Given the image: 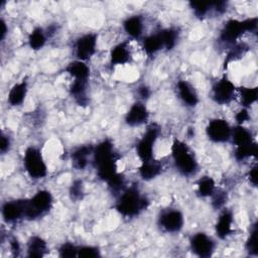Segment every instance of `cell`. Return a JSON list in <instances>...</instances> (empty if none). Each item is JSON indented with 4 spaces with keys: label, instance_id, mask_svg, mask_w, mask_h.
Here are the masks:
<instances>
[{
    "label": "cell",
    "instance_id": "6da1fadb",
    "mask_svg": "<svg viewBox=\"0 0 258 258\" xmlns=\"http://www.w3.org/2000/svg\"><path fill=\"white\" fill-rule=\"evenodd\" d=\"M92 158L97 174L102 180L108 182L118 173L117 161L119 156L110 140L106 139L94 147Z\"/></svg>",
    "mask_w": 258,
    "mask_h": 258
},
{
    "label": "cell",
    "instance_id": "7a4b0ae2",
    "mask_svg": "<svg viewBox=\"0 0 258 258\" xmlns=\"http://www.w3.org/2000/svg\"><path fill=\"white\" fill-rule=\"evenodd\" d=\"M149 206V201L145 198L136 186L125 188L116 202V210L126 218L138 216Z\"/></svg>",
    "mask_w": 258,
    "mask_h": 258
},
{
    "label": "cell",
    "instance_id": "3957f363",
    "mask_svg": "<svg viewBox=\"0 0 258 258\" xmlns=\"http://www.w3.org/2000/svg\"><path fill=\"white\" fill-rule=\"evenodd\" d=\"M171 155L176 169L185 176L195 174L198 170V161L189 147L178 139H174L171 145Z\"/></svg>",
    "mask_w": 258,
    "mask_h": 258
},
{
    "label": "cell",
    "instance_id": "277c9868",
    "mask_svg": "<svg viewBox=\"0 0 258 258\" xmlns=\"http://www.w3.org/2000/svg\"><path fill=\"white\" fill-rule=\"evenodd\" d=\"M257 17L247 18L245 20H228L220 33V40L225 44L234 45L235 42L247 31H254L257 28Z\"/></svg>",
    "mask_w": 258,
    "mask_h": 258
},
{
    "label": "cell",
    "instance_id": "5b68a950",
    "mask_svg": "<svg viewBox=\"0 0 258 258\" xmlns=\"http://www.w3.org/2000/svg\"><path fill=\"white\" fill-rule=\"evenodd\" d=\"M52 203L53 199L48 190H38L32 198L25 200L24 217L28 220L37 219L51 209Z\"/></svg>",
    "mask_w": 258,
    "mask_h": 258
},
{
    "label": "cell",
    "instance_id": "8992f818",
    "mask_svg": "<svg viewBox=\"0 0 258 258\" xmlns=\"http://www.w3.org/2000/svg\"><path fill=\"white\" fill-rule=\"evenodd\" d=\"M23 165L28 175L33 179L43 178L47 174V166L43 156L36 147L26 148L23 155Z\"/></svg>",
    "mask_w": 258,
    "mask_h": 258
},
{
    "label": "cell",
    "instance_id": "52a82bcc",
    "mask_svg": "<svg viewBox=\"0 0 258 258\" xmlns=\"http://www.w3.org/2000/svg\"><path fill=\"white\" fill-rule=\"evenodd\" d=\"M160 127L156 123H151L136 145V153L141 162L148 161L153 158V147L159 136Z\"/></svg>",
    "mask_w": 258,
    "mask_h": 258
},
{
    "label": "cell",
    "instance_id": "ba28073f",
    "mask_svg": "<svg viewBox=\"0 0 258 258\" xmlns=\"http://www.w3.org/2000/svg\"><path fill=\"white\" fill-rule=\"evenodd\" d=\"M237 89L226 77H222L212 87V99L219 105H227L235 99Z\"/></svg>",
    "mask_w": 258,
    "mask_h": 258
},
{
    "label": "cell",
    "instance_id": "9c48e42d",
    "mask_svg": "<svg viewBox=\"0 0 258 258\" xmlns=\"http://www.w3.org/2000/svg\"><path fill=\"white\" fill-rule=\"evenodd\" d=\"M208 138L215 143H224L231 139L232 128L225 119L216 118L209 122L206 127Z\"/></svg>",
    "mask_w": 258,
    "mask_h": 258
},
{
    "label": "cell",
    "instance_id": "30bf717a",
    "mask_svg": "<svg viewBox=\"0 0 258 258\" xmlns=\"http://www.w3.org/2000/svg\"><path fill=\"white\" fill-rule=\"evenodd\" d=\"M184 225L182 213L176 209H169L160 214L158 217V226L166 233H177Z\"/></svg>",
    "mask_w": 258,
    "mask_h": 258
},
{
    "label": "cell",
    "instance_id": "8fae6325",
    "mask_svg": "<svg viewBox=\"0 0 258 258\" xmlns=\"http://www.w3.org/2000/svg\"><path fill=\"white\" fill-rule=\"evenodd\" d=\"M98 35L96 33H86L80 36L75 42V55L77 59L86 61L96 52Z\"/></svg>",
    "mask_w": 258,
    "mask_h": 258
},
{
    "label": "cell",
    "instance_id": "7c38bea8",
    "mask_svg": "<svg viewBox=\"0 0 258 258\" xmlns=\"http://www.w3.org/2000/svg\"><path fill=\"white\" fill-rule=\"evenodd\" d=\"M189 245L191 251L197 256L202 258L212 256L216 248L215 241L210 236L203 232L192 235V237L189 240Z\"/></svg>",
    "mask_w": 258,
    "mask_h": 258
},
{
    "label": "cell",
    "instance_id": "4fadbf2b",
    "mask_svg": "<svg viewBox=\"0 0 258 258\" xmlns=\"http://www.w3.org/2000/svg\"><path fill=\"white\" fill-rule=\"evenodd\" d=\"M148 118H149V112L146 106L142 102L137 101L128 110L125 116V123L128 126L136 127L146 123L148 121Z\"/></svg>",
    "mask_w": 258,
    "mask_h": 258
},
{
    "label": "cell",
    "instance_id": "5bb4252c",
    "mask_svg": "<svg viewBox=\"0 0 258 258\" xmlns=\"http://www.w3.org/2000/svg\"><path fill=\"white\" fill-rule=\"evenodd\" d=\"M25 200L7 202L2 206V217L7 223H14L24 217Z\"/></svg>",
    "mask_w": 258,
    "mask_h": 258
},
{
    "label": "cell",
    "instance_id": "9a60e30c",
    "mask_svg": "<svg viewBox=\"0 0 258 258\" xmlns=\"http://www.w3.org/2000/svg\"><path fill=\"white\" fill-rule=\"evenodd\" d=\"M176 91L179 99L189 107H195L199 103V96L195 88L186 81L179 80L176 83Z\"/></svg>",
    "mask_w": 258,
    "mask_h": 258
},
{
    "label": "cell",
    "instance_id": "2e32d148",
    "mask_svg": "<svg viewBox=\"0 0 258 258\" xmlns=\"http://www.w3.org/2000/svg\"><path fill=\"white\" fill-rule=\"evenodd\" d=\"M131 59V53L127 41H123L115 45L110 52V60L113 66L126 64Z\"/></svg>",
    "mask_w": 258,
    "mask_h": 258
},
{
    "label": "cell",
    "instance_id": "e0dca14e",
    "mask_svg": "<svg viewBox=\"0 0 258 258\" xmlns=\"http://www.w3.org/2000/svg\"><path fill=\"white\" fill-rule=\"evenodd\" d=\"M233 214L230 211H224L215 226L216 234L220 239H226L233 232Z\"/></svg>",
    "mask_w": 258,
    "mask_h": 258
},
{
    "label": "cell",
    "instance_id": "ac0fdd59",
    "mask_svg": "<svg viewBox=\"0 0 258 258\" xmlns=\"http://www.w3.org/2000/svg\"><path fill=\"white\" fill-rule=\"evenodd\" d=\"M66 72L77 81H88L90 76V68L89 66L82 60L76 59L70 62L67 68Z\"/></svg>",
    "mask_w": 258,
    "mask_h": 258
},
{
    "label": "cell",
    "instance_id": "d6986e66",
    "mask_svg": "<svg viewBox=\"0 0 258 258\" xmlns=\"http://www.w3.org/2000/svg\"><path fill=\"white\" fill-rule=\"evenodd\" d=\"M94 147L91 145H84L79 148H77L72 153V161L74 167L77 169H84L88 163L90 156L93 155Z\"/></svg>",
    "mask_w": 258,
    "mask_h": 258
},
{
    "label": "cell",
    "instance_id": "ffe728a7",
    "mask_svg": "<svg viewBox=\"0 0 258 258\" xmlns=\"http://www.w3.org/2000/svg\"><path fill=\"white\" fill-rule=\"evenodd\" d=\"M252 133L249 129L245 128L243 125H237L235 128L232 129L231 139L236 147L239 146H247L252 144L253 138Z\"/></svg>",
    "mask_w": 258,
    "mask_h": 258
},
{
    "label": "cell",
    "instance_id": "44dd1931",
    "mask_svg": "<svg viewBox=\"0 0 258 258\" xmlns=\"http://www.w3.org/2000/svg\"><path fill=\"white\" fill-rule=\"evenodd\" d=\"M161 163L152 158L148 161L141 162L139 167V174L144 180H151L161 173Z\"/></svg>",
    "mask_w": 258,
    "mask_h": 258
},
{
    "label": "cell",
    "instance_id": "7402d4cb",
    "mask_svg": "<svg viewBox=\"0 0 258 258\" xmlns=\"http://www.w3.org/2000/svg\"><path fill=\"white\" fill-rule=\"evenodd\" d=\"M27 94V81L22 80L21 82L15 84L9 91L8 103L11 106L21 105Z\"/></svg>",
    "mask_w": 258,
    "mask_h": 258
},
{
    "label": "cell",
    "instance_id": "603a6c76",
    "mask_svg": "<svg viewBox=\"0 0 258 258\" xmlns=\"http://www.w3.org/2000/svg\"><path fill=\"white\" fill-rule=\"evenodd\" d=\"M123 27L126 33L132 38H139L143 32V20L139 15H133L125 19Z\"/></svg>",
    "mask_w": 258,
    "mask_h": 258
},
{
    "label": "cell",
    "instance_id": "cb8c5ba5",
    "mask_svg": "<svg viewBox=\"0 0 258 258\" xmlns=\"http://www.w3.org/2000/svg\"><path fill=\"white\" fill-rule=\"evenodd\" d=\"M87 85L88 81H77L74 80L73 84L70 87V94L75 99V101L80 106H87L88 105V98H87Z\"/></svg>",
    "mask_w": 258,
    "mask_h": 258
},
{
    "label": "cell",
    "instance_id": "d4e9b609",
    "mask_svg": "<svg viewBox=\"0 0 258 258\" xmlns=\"http://www.w3.org/2000/svg\"><path fill=\"white\" fill-rule=\"evenodd\" d=\"M47 244L39 236H31L27 242V255L29 257L39 258L46 254Z\"/></svg>",
    "mask_w": 258,
    "mask_h": 258
},
{
    "label": "cell",
    "instance_id": "484cf974",
    "mask_svg": "<svg viewBox=\"0 0 258 258\" xmlns=\"http://www.w3.org/2000/svg\"><path fill=\"white\" fill-rule=\"evenodd\" d=\"M163 48V43L159 32L150 34L143 39V49L148 56L155 54L157 51Z\"/></svg>",
    "mask_w": 258,
    "mask_h": 258
},
{
    "label": "cell",
    "instance_id": "4316f807",
    "mask_svg": "<svg viewBox=\"0 0 258 258\" xmlns=\"http://www.w3.org/2000/svg\"><path fill=\"white\" fill-rule=\"evenodd\" d=\"M47 39L46 32L41 27H35L28 35V44L31 49L38 50L43 47Z\"/></svg>",
    "mask_w": 258,
    "mask_h": 258
},
{
    "label": "cell",
    "instance_id": "83f0119b",
    "mask_svg": "<svg viewBox=\"0 0 258 258\" xmlns=\"http://www.w3.org/2000/svg\"><path fill=\"white\" fill-rule=\"evenodd\" d=\"M240 97V102L243 108H248L253 105L258 99V90L257 88L250 87H241L237 89Z\"/></svg>",
    "mask_w": 258,
    "mask_h": 258
},
{
    "label": "cell",
    "instance_id": "f1b7e54d",
    "mask_svg": "<svg viewBox=\"0 0 258 258\" xmlns=\"http://www.w3.org/2000/svg\"><path fill=\"white\" fill-rule=\"evenodd\" d=\"M158 32L163 43V48H165L166 50L172 49L177 42V38H178L177 29L170 27V28L162 29Z\"/></svg>",
    "mask_w": 258,
    "mask_h": 258
},
{
    "label": "cell",
    "instance_id": "f546056e",
    "mask_svg": "<svg viewBox=\"0 0 258 258\" xmlns=\"http://www.w3.org/2000/svg\"><path fill=\"white\" fill-rule=\"evenodd\" d=\"M197 187L199 196H201L202 198H207L211 197L216 190V183L211 176H203L199 179Z\"/></svg>",
    "mask_w": 258,
    "mask_h": 258
},
{
    "label": "cell",
    "instance_id": "4dcf8cb0",
    "mask_svg": "<svg viewBox=\"0 0 258 258\" xmlns=\"http://www.w3.org/2000/svg\"><path fill=\"white\" fill-rule=\"evenodd\" d=\"M258 153V145L256 142H253L247 146H239L235 149V158L238 161L247 159L249 157H256Z\"/></svg>",
    "mask_w": 258,
    "mask_h": 258
},
{
    "label": "cell",
    "instance_id": "1f68e13d",
    "mask_svg": "<svg viewBox=\"0 0 258 258\" xmlns=\"http://www.w3.org/2000/svg\"><path fill=\"white\" fill-rule=\"evenodd\" d=\"M190 8L196 16L203 18L213 11V2H190Z\"/></svg>",
    "mask_w": 258,
    "mask_h": 258
},
{
    "label": "cell",
    "instance_id": "d6a6232c",
    "mask_svg": "<svg viewBox=\"0 0 258 258\" xmlns=\"http://www.w3.org/2000/svg\"><path fill=\"white\" fill-rule=\"evenodd\" d=\"M249 47L245 44V43H240V44H234V46L231 48V50L229 51L226 61H225V66L227 67L229 62L239 59L243 54H245L248 51Z\"/></svg>",
    "mask_w": 258,
    "mask_h": 258
},
{
    "label": "cell",
    "instance_id": "836d02e7",
    "mask_svg": "<svg viewBox=\"0 0 258 258\" xmlns=\"http://www.w3.org/2000/svg\"><path fill=\"white\" fill-rule=\"evenodd\" d=\"M257 235H258V230H257V225L255 224L253 226V229L250 232V235L246 241L245 247L246 250L249 252V254L256 256L258 251H257Z\"/></svg>",
    "mask_w": 258,
    "mask_h": 258
},
{
    "label": "cell",
    "instance_id": "e575fe53",
    "mask_svg": "<svg viewBox=\"0 0 258 258\" xmlns=\"http://www.w3.org/2000/svg\"><path fill=\"white\" fill-rule=\"evenodd\" d=\"M78 248L76 245L73 243L67 242L63 243L59 249H58V254L60 257H78Z\"/></svg>",
    "mask_w": 258,
    "mask_h": 258
},
{
    "label": "cell",
    "instance_id": "d590c367",
    "mask_svg": "<svg viewBox=\"0 0 258 258\" xmlns=\"http://www.w3.org/2000/svg\"><path fill=\"white\" fill-rule=\"evenodd\" d=\"M99 256H100V250L95 246H82L78 248V257L94 258Z\"/></svg>",
    "mask_w": 258,
    "mask_h": 258
},
{
    "label": "cell",
    "instance_id": "8d00e7d4",
    "mask_svg": "<svg viewBox=\"0 0 258 258\" xmlns=\"http://www.w3.org/2000/svg\"><path fill=\"white\" fill-rule=\"evenodd\" d=\"M70 195L74 200H82L84 196V184L80 179L75 180L70 188Z\"/></svg>",
    "mask_w": 258,
    "mask_h": 258
},
{
    "label": "cell",
    "instance_id": "74e56055",
    "mask_svg": "<svg viewBox=\"0 0 258 258\" xmlns=\"http://www.w3.org/2000/svg\"><path fill=\"white\" fill-rule=\"evenodd\" d=\"M211 197H212V205L215 209L222 208L227 201V195L223 190H218V191L215 190Z\"/></svg>",
    "mask_w": 258,
    "mask_h": 258
},
{
    "label": "cell",
    "instance_id": "f35d334b",
    "mask_svg": "<svg viewBox=\"0 0 258 258\" xmlns=\"http://www.w3.org/2000/svg\"><path fill=\"white\" fill-rule=\"evenodd\" d=\"M235 119L236 122L238 123V125H242L243 123L247 122L250 119V115L248 112L247 108H242L236 115H235Z\"/></svg>",
    "mask_w": 258,
    "mask_h": 258
},
{
    "label": "cell",
    "instance_id": "ab89813d",
    "mask_svg": "<svg viewBox=\"0 0 258 258\" xmlns=\"http://www.w3.org/2000/svg\"><path fill=\"white\" fill-rule=\"evenodd\" d=\"M247 177H248V179H249V182H250L253 186H256V185H257V165H256V164L250 168Z\"/></svg>",
    "mask_w": 258,
    "mask_h": 258
},
{
    "label": "cell",
    "instance_id": "60d3db41",
    "mask_svg": "<svg viewBox=\"0 0 258 258\" xmlns=\"http://www.w3.org/2000/svg\"><path fill=\"white\" fill-rule=\"evenodd\" d=\"M10 147V140L9 137L2 134L1 135V139H0V150L2 153H5Z\"/></svg>",
    "mask_w": 258,
    "mask_h": 258
},
{
    "label": "cell",
    "instance_id": "b9f144b4",
    "mask_svg": "<svg viewBox=\"0 0 258 258\" xmlns=\"http://www.w3.org/2000/svg\"><path fill=\"white\" fill-rule=\"evenodd\" d=\"M10 249H11V252L13 253L14 256H18V254L20 252V245H19V242L16 238H12L10 240Z\"/></svg>",
    "mask_w": 258,
    "mask_h": 258
},
{
    "label": "cell",
    "instance_id": "7bdbcfd3",
    "mask_svg": "<svg viewBox=\"0 0 258 258\" xmlns=\"http://www.w3.org/2000/svg\"><path fill=\"white\" fill-rule=\"evenodd\" d=\"M138 95L141 99H148L150 96V90L146 86H141L138 89Z\"/></svg>",
    "mask_w": 258,
    "mask_h": 258
},
{
    "label": "cell",
    "instance_id": "ee69618b",
    "mask_svg": "<svg viewBox=\"0 0 258 258\" xmlns=\"http://www.w3.org/2000/svg\"><path fill=\"white\" fill-rule=\"evenodd\" d=\"M6 33H7L6 23H5V21L2 19V20H1V32H0V39H1V40H3V39H4V37H5Z\"/></svg>",
    "mask_w": 258,
    "mask_h": 258
}]
</instances>
